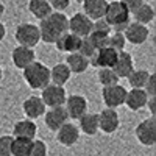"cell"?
Masks as SVG:
<instances>
[{"label":"cell","instance_id":"6da1fadb","mask_svg":"<svg viewBox=\"0 0 156 156\" xmlns=\"http://www.w3.org/2000/svg\"><path fill=\"white\" fill-rule=\"evenodd\" d=\"M37 28L44 42L55 44L62 34L69 33V19L62 12H51L50 16L41 20Z\"/></svg>","mask_w":156,"mask_h":156},{"label":"cell","instance_id":"7a4b0ae2","mask_svg":"<svg viewBox=\"0 0 156 156\" xmlns=\"http://www.w3.org/2000/svg\"><path fill=\"white\" fill-rule=\"evenodd\" d=\"M129 12L128 9L119 2V0H114V2L108 3L106 12H105V19L108 22V25L112 28V31H120L123 33V30L126 28V25L129 23Z\"/></svg>","mask_w":156,"mask_h":156},{"label":"cell","instance_id":"3957f363","mask_svg":"<svg viewBox=\"0 0 156 156\" xmlns=\"http://www.w3.org/2000/svg\"><path fill=\"white\" fill-rule=\"evenodd\" d=\"M23 78L31 89H44L50 84V69L42 62L34 61L23 69Z\"/></svg>","mask_w":156,"mask_h":156},{"label":"cell","instance_id":"277c9868","mask_svg":"<svg viewBox=\"0 0 156 156\" xmlns=\"http://www.w3.org/2000/svg\"><path fill=\"white\" fill-rule=\"evenodd\" d=\"M14 37H16L19 45L28 47V48H33L41 41V34H39L37 25H33V23H20L16 28Z\"/></svg>","mask_w":156,"mask_h":156},{"label":"cell","instance_id":"5b68a950","mask_svg":"<svg viewBox=\"0 0 156 156\" xmlns=\"http://www.w3.org/2000/svg\"><path fill=\"white\" fill-rule=\"evenodd\" d=\"M67 98V94L64 90L62 86H56V84H48L42 89V95L41 100L45 105V108H56V106H64Z\"/></svg>","mask_w":156,"mask_h":156},{"label":"cell","instance_id":"8992f818","mask_svg":"<svg viewBox=\"0 0 156 156\" xmlns=\"http://www.w3.org/2000/svg\"><path fill=\"white\" fill-rule=\"evenodd\" d=\"M134 133H136L137 140L140 142L142 145L151 147L156 142V119L151 115V117H148V119L142 120L136 126Z\"/></svg>","mask_w":156,"mask_h":156},{"label":"cell","instance_id":"52a82bcc","mask_svg":"<svg viewBox=\"0 0 156 156\" xmlns=\"http://www.w3.org/2000/svg\"><path fill=\"white\" fill-rule=\"evenodd\" d=\"M125 97H126V89L120 84H114L101 89V98L106 108L115 109L117 106L125 105Z\"/></svg>","mask_w":156,"mask_h":156},{"label":"cell","instance_id":"ba28073f","mask_svg":"<svg viewBox=\"0 0 156 156\" xmlns=\"http://www.w3.org/2000/svg\"><path fill=\"white\" fill-rule=\"evenodd\" d=\"M92 20L87 16H84L83 12H75V14L69 19V33L78 36V37H87L92 31Z\"/></svg>","mask_w":156,"mask_h":156},{"label":"cell","instance_id":"9c48e42d","mask_svg":"<svg viewBox=\"0 0 156 156\" xmlns=\"http://www.w3.org/2000/svg\"><path fill=\"white\" fill-rule=\"evenodd\" d=\"M64 109H66L69 119H76L80 120L81 117L87 112V100L83 95H69L66 98V103H64Z\"/></svg>","mask_w":156,"mask_h":156},{"label":"cell","instance_id":"30bf717a","mask_svg":"<svg viewBox=\"0 0 156 156\" xmlns=\"http://www.w3.org/2000/svg\"><path fill=\"white\" fill-rule=\"evenodd\" d=\"M119 125H120V120L115 109L105 108L101 112H98V129H101L103 133L112 134L114 131H117Z\"/></svg>","mask_w":156,"mask_h":156},{"label":"cell","instance_id":"8fae6325","mask_svg":"<svg viewBox=\"0 0 156 156\" xmlns=\"http://www.w3.org/2000/svg\"><path fill=\"white\" fill-rule=\"evenodd\" d=\"M117 56H119V53L115 50L105 47L95 51V55L90 58V62H92L94 67H98V69H112L117 61Z\"/></svg>","mask_w":156,"mask_h":156},{"label":"cell","instance_id":"7c38bea8","mask_svg":"<svg viewBox=\"0 0 156 156\" xmlns=\"http://www.w3.org/2000/svg\"><path fill=\"white\" fill-rule=\"evenodd\" d=\"M148 28L145 25H140V23H136V22H129L126 25V28L123 30V36L128 42H131L134 45H140L144 44L147 39H148Z\"/></svg>","mask_w":156,"mask_h":156},{"label":"cell","instance_id":"4fadbf2b","mask_svg":"<svg viewBox=\"0 0 156 156\" xmlns=\"http://www.w3.org/2000/svg\"><path fill=\"white\" fill-rule=\"evenodd\" d=\"M44 120L47 128H50L51 131H58V129L69 122V115L64 109V106H56V108H50L45 114H44Z\"/></svg>","mask_w":156,"mask_h":156},{"label":"cell","instance_id":"5bb4252c","mask_svg":"<svg viewBox=\"0 0 156 156\" xmlns=\"http://www.w3.org/2000/svg\"><path fill=\"white\" fill-rule=\"evenodd\" d=\"M56 139H58V142L61 145L72 147L78 142V139H80V129H78L76 125L67 122L56 131Z\"/></svg>","mask_w":156,"mask_h":156},{"label":"cell","instance_id":"9a60e30c","mask_svg":"<svg viewBox=\"0 0 156 156\" xmlns=\"http://www.w3.org/2000/svg\"><path fill=\"white\" fill-rule=\"evenodd\" d=\"M34 50L33 48H28V47H22V45H17L11 53V59H12V64L17 67V69H25L28 67L31 62H34Z\"/></svg>","mask_w":156,"mask_h":156},{"label":"cell","instance_id":"2e32d148","mask_svg":"<svg viewBox=\"0 0 156 156\" xmlns=\"http://www.w3.org/2000/svg\"><path fill=\"white\" fill-rule=\"evenodd\" d=\"M108 8V2L106 0H86L83 3V14L87 16L90 20H98L105 17V12Z\"/></svg>","mask_w":156,"mask_h":156},{"label":"cell","instance_id":"e0dca14e","mask_svg":"<svg viewBox=\"0 0 156 156\" xmlns=\"http://www.w3.org/2000/svg\"><path fill=\"white\" fill-rule=\"evenodd\" d=\"M148 98L150 97L145 94L144 89H131V90H126L125 105H126L128 109H131V111H139L144 106H147Z\"/></svg>","mask_w":156,"mask_h":156},{"label":"cell","instance_id":"ac0fdd59","mask_svg":"<svg viewBox=\"0 0 156 156\" xmlns=\"http://www.w3.org/2000/svg\"><path fill=\"white\" fill-rule=\"evenodd\" d=\"M114 73L117 75V78H126L129 73L134 70V61L131 58V55L126 53V51H120L119 56H117V61L112 67Z\"/></svg>","mask_w":156,"mask_h":156},{"label":"cell","instance_id":"d6986e66","mask_svg":"<svg viewBox=\"0 0 156 156\" xmlns=\"http://www.w3.org/2000/svg\"><path fill=\"white\" fill-rule=\"evenodd\" d=\"M22 109H23V114L28 117V119H37L45 114V105L42 103L41 97H36V95H31L28 97L22 103Z\"/></svg>","mask_w":156,"mask_h":156},{"label":"cell","instance_id":"ffe728a7","mask_svg":"<svg viewBox=\"0 0 156 156\" xmlns=\"http://www.w3.org/2000/svg\"><path fill=\"white\" fill-rule=\"evenodd\" d=\"M37 133V126L33 120H19L12 126V137H22V139H31L34 140V136Z\"/></svg>","mask_w":156,"mask_h":156},{"label":"cell","instance_id":"44dd1931","mask_svg":"<svg viewBox=\"0 0 156 156\" xmlns=\"http://www.w3.org/2000/svg\"><path fill=\"white\" fill-rule=\"evenodd\" d=\"M80 44H81V37H78L72 33H66L62 34L58 41L55 42L56 48L62 53H78V48H80Z\"/></svg>","mask_w":156,"mask_h":156},{"label":"cell","instance_id":"7402d4cb","mask_svg":"<svg viewBox=\"0 0 156 156\" xmlns=\"http://www.w3.org/2000/svg\"><path fill=\"white\" fill-rule=\"evenodd\" d=\"M70 70L66 64H55L53 67L50 69V83L51 84H56V86H64L69 78H70Z\"/></svg>","mask_w":156,"mask_h":156},{"label":"cell","instance_id":"603a6c76","mask_svg":"<svg viewBox=\"0 0 156 156\" xmlns=\"http://www.w3.org/2000/svg\"><path fill=\"white\" fill-rule=\"evenodd\" d=\"M80 128L81 131L87 136H94L97 134L98 131V114H94V112H86L80 120Z\"/></svg>","mask_w":156,"mask_h":156},{"label":"cell","instance_id":"cb8c5ba5","mask_svg":"<svg viewBox=\"0 0 156 156\" xmlns=\"http://www.w3.org/2000/svg\"><path fill=\"white\" fill-rule=\"evenodd\" d=\"M66 66L69 67L70 73H83V72L87 70L89 59H86L80 53H70L66 58Z\"/></svg>","mask_w":156,"mask_h":156},{"label":"cell","instance_id":"d4e9b609","mask_svg":"<svg viewBox=\"0 0 156 156\" xmlns=\"http://www.w3.org/2000/svg\"><path fill=\"white\" fill-rule=\"evenodd\" d=\"M28 9L34 17L41 19V20L53 12V9H51V6H50V3L47 2V0H30Z\"/></svg>","mask_w":156,"mask_h":156},{"label":"cell","instance_id":"484cf974","mask_svg":"<svg viewBox=\"0 0 156 156\" xmlns=\"http://www.w3.org/2000/svg\"><path fill=\"white\" fill-rule=\"evenodd\" d=\"M33 148V140L31 139H22L14 137L11 147V156H30Z\"/></svg>","mask_w":156,"mask_h":156},{"label":"cell","instance_id":"4316f807","mask_svg":"<svg viewBox=\"0 0 156 156\" xmlns=\"http://www.w3.org/2000/svg\"><path fill=\"white\" fill-rule=\"evenodd\" d=\"M133 16H134V22L136 23H140V25H145L147 27V25L150 22H153V19H154V9H153L151 5L144 3L133 12Z\"/></svg>","mask_w":156,"mask_h":156},{"label":"cell","instance_id":"83f0119b","mask_svg":"<svg viewBox=\"0 0 156 156\" xmlns=\"http://www.w3.org/2000/svg\"><path fill=\"white\" fill-rule=\"evenodd\" d=\"M128 83L131 86V89H144L147 80L150 78V72L145 69H140V70H133L128 76Z\"/></svg>","mask_w":156,"mask_h":156},{"label":"cell","instance_id":"f1b7e54d","mask_svg":"<svg viewBox=\"0 0 156 156\" xmlns=\"http://www.w3.org/2000/svg\"><path fill=\"white\" fill-rule=\"evenodd\" d=\"M125 44H126V39L123 36V33L120 31H112L108 37V47L115 50L117 53H120V51H123L125 48Z\"/></svg>","mask_w":156,"mask_h":156},{"label":"cell","instance_id":"f546056e","mask_svg":"<svg viewBox=\"0 0 156 156\" xmlns=\"http://www.w3.org/2000/svg\"><path fill=\"white\" fill-rule=\"evenodd\" d=\"M98 81L103 87H108V86H114V84H119V78L114 73L112 69H100L98 70Z\"/></svg>","mask_w":156,"mask_h":156},{"label":"cell","instance_id":"4dcf8cb0","mask_svg":"<svg viewBox=\"0 0 156 156\" xmlns=\"http://www.w3.org/2000/svg\"><path fill=\"white\" fill-rule=\"evenodd\" d=\"M108 37H109V34L100 33V31H90V34L87 36V39L92 42V45H94L97 50L108 47Z\"/></svg>","mask_w":156,"mask_h":156},{"label":"cell","instance_id":"1f68e13d","mask_svg":"<svg viewBox=\"0 0 156 156\" xmlns=\"http://www.w3.org/2000/svg\"><path fill=\"white\" fill-rule=\"evenodd\" d=\"M95 51H97V48L92 45V42H90L87 37L81 39L80 48H78V53H80L81 56H84L86 59H89V58H92V56L95 55Z\"/></svg>","mask_w":156,"mask_h":156},{"label":"cell","instance_id":"d6a6232c","mask_svg":"<svg viewBox=\"0 0 156 156\" xmlns=\"http://www.w3.org/2000/svg\"><path fill=\"white\" fill-rule=\"evenodd\" d=\"M12 136H0V156H11V147H12Z\"/></svg>","mask_w":156,"mask_h":156},{"label":"cell","instance_id":"836d02e7","mask_svg":"<svg viewBox=\"0 0 156 156\" xmlns=\"http://www.w3.org/2000/svg\"><path fill=\"white\" fill-rule=\"evenodd\" d=\"M48 150H47V145L44 140H33V148H31V153L30 156H47Z\"/></svg>","mask_w":156,"mask_h":156},{"label":"cell","instance_id":"e575fe53","mask_svg":"<svg viewBox=\"0 0 156 156\" xmlns=\"http://www.w3.org/2000/svg\"><path fill=\"white\" fill-rule=\"evenodd\" d=\"M92 31H100V33H105V34H111L112 28L108 25V22L105 19H98V20H94V23H92Z\"/></svg>","mask_w":156,"mask_h":156},{"label":"cell","instance_id":"d590c367","mask_svg":"<svg viewBox=\"0 0 156 156\" xmlns=\"http://www.w3.org/2000/svg\"><path fill=\"white\" fill-rule=\"evenodd\" d=\"M144 90L148 97H154V94H156V75L154 73H150V78L144 86Z\"/></svg>","mask_w":156,"mask_h":156},{"label":"cell","instance_id":"8d00e7d4","mask_svg":"<svg viewBox=\"0 0 156 156\" xmlns=\"http://www.w3.org/2000/svg\"><path fill=\"white\" fill-rule=\"evenodd\" d=\"M51 9H55V12H62L64 9H67L70 6V0H50Z\"/></svg>","mask_w":156,"mask_h":156},{"label":"cell","instance_id":"74e56055","mask_svg":"<svg viewBox=\"0 0 156 156\" xmlns=\"http://www.w3.org/2000/svg\"><path fill=\"white\" fill-rule=\"evenodd\" d=\"M119 2L128 9L129 14H131V12H134L139 6L144 5V0H119Z\"/></svg>","mask_w":156,"mask_h":156},{"label":"cell","instance_id":"f35d334b","mask_svg":"<svg viewBox=\"0 0 156 156\" xmlns=\"http://www.w3.org/2000/svg\"><path fill=\"white\" fill-rule=\"evenodd\" d=\"M147 106L150 108L151 114H154V112H156V98H154V97H150V98H148V101H147Z\"/></svg>","mask_w":156,"mask_h":156},{"label":"cell","instance_id":"ab89813d","mask_svg":"<svg viewBox=\"0 0 156 156\" xmlns=\"http://www.w3.org/2000/svg\"><path fill=\"white\" fill-rule=\"evenodd\" d=\"M5 34H6V28H5V25L0 22V41H3Z\"/></svg>","mask_w":156,"mask_h":156},{"label":"cell","instance_id":"60d3db41","mask_svg":"<svg viewBox=\"0 0 156 156\" xmlns=\"http://www.w3.org/2000/svg\"><path fill=\"white\" fill-rule=\"evenodd\" d=\"M3 11H5V6H3V3H2V2H0V17H2Z\"/></svg>","mask_w":156,"mask_h":156},{"label":"cell","instance_id":"b9f144b4","mask_svg":"<svg viewBox=\"0 0 156 156\" xmlns=\"http://www.w3.org/2000/svg\"><path fill=\"white\" fill-rule=\"evenodd\" d=\"M75 2H76V3H80V5H83V3L86 2V0H75Z\"/></svg>","mask_w":156,"mask_h":156},{"label":"cell","instance_id":"7bdbcfd3","mask_svg":"<svg viewBox=\"0 0 156 156\" xmlns=\"http://www.w3.org/2000/svg\"><path fill=\"white\" fill-rule=\"evenodd\" d=\"M2 78H3V72H2V67H0V81H2Z\"/></svg>","mask_w":156,"mask_h":156},{"label":"cell","instance_id":"ee69618b","mask_svg":"<svg viewBox=\"0 0 156 156\" xmlns=\"http://www.w3.org/2000/svg\"><path fill=\"white\" fill-rule=\"evenodd\" d=\"M47 2H50V0H47Z\"/></svg>","mask_w":156,"mask_h":156}]
</instances>
